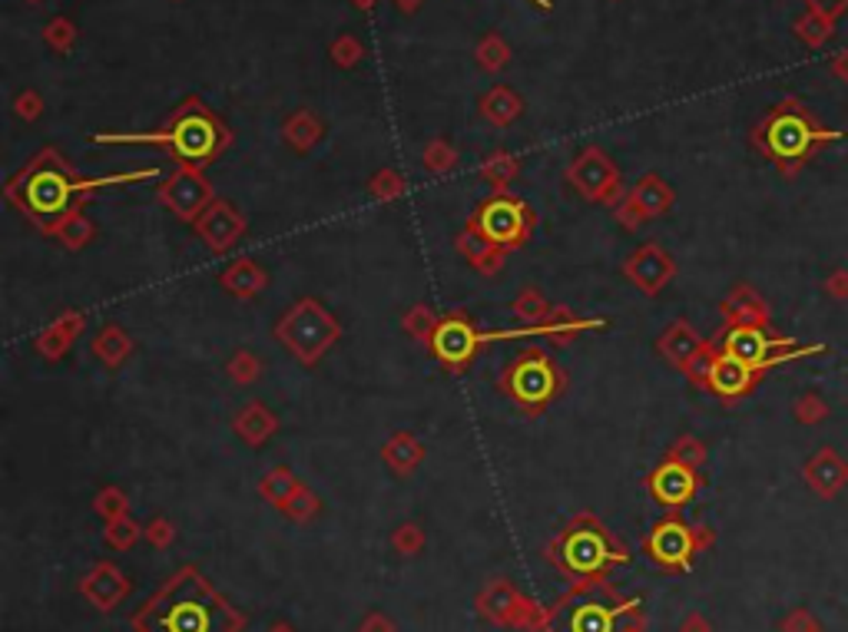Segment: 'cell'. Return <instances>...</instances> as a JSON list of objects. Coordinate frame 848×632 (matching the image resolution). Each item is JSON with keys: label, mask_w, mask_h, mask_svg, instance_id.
<instances>
[{"label": "cell", "mask_w": 848, "mask_h": 632, "mask_svg": "<svg viewBox=\"0 0 848 632\" xmlns=\"http://www.w3.org/2000/svg\"><path fill=\"white\" fill-rule=\"evenodd\" d=\"M531 3H537L541 10H551V0H531Z\"/></svg>", "instance_id": "49"}, {"label": "cell", "mask_w": 848, "mask_h": 632, "mask_svg": "<svg viewBox=\"0 0 848 632\" xmlns=\"http://www.w3.org/2000/svg\"><path fill=\"white\" fill-rule=\"evenodd\" d=\"M703 338L696 335V328L689 325V322H673L659 338H656V351H659V358H666L676 371H686V365L703 351Z\"/></svg>", "instance_id": "19"}, {"label": "cell", "mask_w": 848, "mask_h": 632, "mask_svg": "<svg viewBox=\"0 0 848 632\" xmlns=\"http://www.w3.org/2000/svg\"><path fill=\"white\" fill-rule=\"evenodd\" d=\"M669 457H676V460H683V463H689V467H699L703 457H706V450H703V444H699L696 437H679V440L669 447Z\"/></svg>", "instance_id": "44"}, {"label": "cell", "mask_w": 848, "mask_h": 632, "mask_svg": "<svg viewBox=\"0 0 848 632\" xmlns=\"http://www.w3.org/2000/svg\"><path fill=\"white\" fill-rule=\"evenodd\" d=\"M467 232L487 238L491 245H501L507 252L524 248L537 228V212L514 193H491L481 200L464 222Z\"/></svg>", "instance_id": "7"}, {"label": "cell", "mask_w": 848, "mask_h": 632, "mask_svg": "<svg viewBox=\"0 0 848 632\" xmlns=\"http://www.w3.org/2000/svg\"><path fill=\"white\" fill-rule=\"evenodd\" d=\"M123 580L113 567H97L93 577L87 580V593L100 603V606H113L120 597H123Z\"/></svg>", "instance_id": "31"}, {"label": "cell", "mask_w": 848, "mask_h": 632, "mask_svg": "<svg viewBox=\"0 0 848 632\" xmlns=\"http://www.w3.org/2000/svg\"><path fill=\"white\" fill-rule=\"evenodd\" d=\"M395 547H402L405 553H415V550L422 547V530H418L415 523L398 527V533H395Z\"/></svg>", "instance_id": "45"}, {"label": "cell", "mask_w": 848, "mask_h": 632, "mask_svg": "<svg viewBox=\"0 0 848 632\" xmlns=\"http://www.w3.org/2000/svg\"><path fill=\"white\" fill-rule=\"evenodd\" d=\"M696 483H699L696 467H689V463H683V460H676V457H666V460L646 477L649 493H653L663 507H683L686 500H693Z\"/></svg>", "instance_id": "14"}, {"label": "cell", "mask_w": 848, "mask_h": 632, "mask_svg": "<svg viewBox=\"0 0 848 632\" xmlns=\"http://www.w3.org/2000/svg\"><path fill=\"white\" fill-rule=\"evenodd\" d=\"M554 308H557V305H551L537 285L521 288V295L511 302V312H514V318H517L521 325H541V322H547V318L554 315Z\"/></svg>", "instance_id": "27"}, {"label": "cell", "mask_w": 848, "mask_h": 632, "mask_svg": "<svg viewBox=\"0 0 848 632\" xmlns=\"http://www.w3.org/2000/svg\"><path fill=\"white\" fill-rule=\"evenodd\" d=\"M610 322L607 318H584L564 305L554 308V315L541 325H517V328H497V332H484L477 328L464 312H447L441 315L431 342H427V351L454 375H464L471 368V361L487 348V345H497V342H531V338H541V342H557V345H571L577 335H587V332H604Z\"/></svg>", "instance_id": "2"}, {"label": "cell", "mask_w": 848, "mask_h": 632, "mask_svg": "<svg viewBox=\"0 0 848 632\" xmlns=\"http://www.w3.org/2000/svg\"><path fill=\"white\" fill-rule=\"evenodd\" d=\"M292 520H299V523H305V520H312L319 510H322V503H319V497L309 490V487H299L295 493H292V500L282 507Z\"/></svg>", "instance_id": "40"}, {"label": "cell", "mask_w": 848, "mask_h": 632, "mask_svg": "<svg viewBox=\"0 0 848 632\" xmlns=\"http://www.w3.org/2000/svg\"><path fill=\"white\" fill-rule=\"evenodd\" d=\"M215 200L219 196H215L212 183L206 180L203 166H176L157 186V203L166 212H173L183 225H193Z\"/></svg>", "instance_id": "9"}, {"label": "cell", "mask_w": 848, "mask_h": 632, "mask_svg": "<svg viewBox=\"0 0 848 632\" xmlns=\"http://www.w3.org/2000/svg\"><path fill=\"white\" fill-rule=\"evenodd\" d=\"M422 163L427 173H434V176H447V173L457 166V150H454V146H447L444 140H434L431 146H424Z\"/></svg>", "instance_id": "38"}, {"label": "cell", "mask_w": 848, "mask_h": 632, "mask_svg": "<svg viewBox=\"0 0 848 632\" xmlns=\"http://www.w3.org/2000/svg\"><path fill=\"white\" fill-rule=\"evenodd\" d=\"M279 415L265 405V401H249L235 418H232V430H235V437L245 444V447H252V450H259V447H265L275 434H279Z\"/></svg>", "instance_id": "17"}, {"label": "cell", "mask_w": 848, "mask_h": 632, "mask_svg": "<svg viewBox=\"0 0 848 632\" xmlns=\"http://www.w3.org/2000/svg\"><path fill=\"white\" fill-rule=\"evenodd\" d=\"M170 537H173V530H170V523H166V520H153V523H150V540H153V543L166 547V543H170Z\"/></svg>", "instance_id": "46"}, {"label": "cell", "mask_w": 848, "mask_h": 632, "mask_svg": "<svg viewBox=\"0 0 848 632\" xmlns=\"http://www.w3.org/2000/svg\"><path fill=\"white\" fill-rule=\"evenodd\" d=\"M342 322L315 298V295H302L292 308L282 312V318L275 322L272 335L275 342L302 365V368H319L322 358L339 345L342 338Z\"/></svg>", "instance_id": "6"}, {"label": "cell", "mask_w": 848, "mask_h": 632, "mask_svg": "<svg viewBox=\"0 0 848 632\" xmlns=\"http://www.w3.org/2000/svg\"><path fill=\"white\" fill-rule=\"evenodd\" d=\"M610 212H614V218H617L627 232H636L639 225H646V222H649V218L643 215V210L636 206V200L630 196V190H627V196H624V200H620V203H617Z\"/></svg>", "instance_id": "43"}, {"label": "cell", "mask_w": 848, "mask_h": 632, "mask_svg": "<svg viewBox=\"0 0 848 632\" xmlns=\"http://www.w3.org/2000/svg\"><path fill=\"white\" fill-rule=\"evenodd\" d=\"M17 113H20V116H27V120H33V116L40 113V103H37V96H20V103H17Z\"/></svg>", "instance_id": "47"}, {"label": "cell", "mask_w": 848, "mask_h": 632, "mask_svg": "<svg viewBox=\"0 0 848 632\" xmlns=\"http://www.w3.org/2000/svg\"><path fill=\"white\" fill-rule=\"evenodd\" d=\"M133 351H137L133 335H130L123 325H117V322L100 325V332L90 338V355H93L107 371H120V368L133 358Z\"/></svg>", "instance_id": "18"}, {"label": "cell", "mask_w": 848, "mask_h": 632, "mask_svg": "<svg viewBox=\"0 0 848 632\" xmlns=\"http://www.w3.org/2000/svg\"><path fill=\"white\" fill-rule=\"evenodd\" d=\"M319 140H322V123H315L309 113H299L285 123V143L295 153H309Z\"/></svg>", "instance_id": "34"}, {"label": "cell", "mask_w": 848, "mask_h": 632, "mask_svg": "<svg viewBox=\"0 0 848 632\" xmlns=\"http://www.w3.org/2000/svg\"><path fill=\"white\" fill-rule=\"evenodd\" d=\"M842 473H846V470H842V463H839L832 453H819V457L809 463V480L819 483V487H826V490L839 487Z\"/></svg>", "instance_id": "39"}, {"label": "cell", "mask_w": 848, "mask_h": 632, "mask_svg": "<svg viewBox=\"0 0 848 632\" xmlns=\"http://www.w3.org/2000/svg\"><path fill=\"white\" fill-rule=\"evenodd\" d=\"M723 315H726L733 325H753V328H759V325L766 322V308H763V302L756 298L753 288H736V292L726 298Z\"/></svg>", "instance_id": "26"}, {"label": "cell", "mask_w": 848, "mask_h": 632, "mask_svg": "<svg viewBox=\"0 0 848 632\" xmlns=\"http://www.w3.org/2000/svg\"><path fill=\"white\" fill-rule=\"evenodd\" d=\"M646 550L653 553V560L666 563V567H676V563H686V557L693 553V533L676 523V520H666L659 523L649 540H646Z\"/></svg>", "instance_id": "22"}, {"label": "cell", "mask_w": 848, "mask_h": 632, "mask_svg": "<svg viewBox=\"0 0 848 632\" xmlns=\"http://www.w3.org/2000/svg\"><path fill=\"white\" fill-rule=\"evenodd\" d=\"M369 200H375V203H382V206H388V203H398L405 193H408V180L398 173V170H378L372 180H369Z\"/></svg>", "instance_id": "30"}, {"label": "cell", "mask_w": 848, "mask_h": 632, "mask_svg": "<svg viewBox=\"0 0 848 632\" xmlns=\"http://www.w3.org/2000/svg\"><path fill=\"white\" fill-rule=\"evenodd\" d=\"M193 232H196V238L210 248L212 255H225V252H232L245 238L249 218H245V212L239 210L235 203L215 200L210 210L193 222Z\"/></svg>", "instance_id": "11"}, {"label": "cell", "mask_w": 848, "mask_h": 632, "mask_svg": "<svg viewBox=\"0 0 848 632\" xmlns=\"http://www.w3.org/2000/svg\"><path fill=\"white\" fill-rule=\"evenodd\" d=\"M137 533H140V527H137L130 517H117V520H110V527H107V540H110L113 547H120V550L133 547V543H137Z\"/></svg>", "instance_id": "42"}, {"label": "cell", "mask_w": 848, "mask_h": 632, "mask_svg": "<svg viewBox=\"0 0 848 632\" xmlns=\"http://www.w3.org/2000/svg\"><path fill=\"white\" fill-rule=\"evenodd\" d=\"M427 457L424 440H418L412 430H395L385 444H382V460L395 477H412L422 460Z\"/></svg>", "instance_id": "23"}, {"label": "cell", "mask_w": 848, "mask_h": 632, "mask_svg": "<svg viewBox=\"0 0 848 632\" xmlns=\"http://www.w3.org/2000/svg\"><path fill=\"white\" fill-rule=\"evenodd\" d=\"M484 116L497 126H511L517 116H521V100L511 93V90H494L487 100H484Z\"/></svg>", "instance_id": "35"}, {"label": "cell", "mask_w": 848, "mask_h": 632, "mask_svg": "<svg viewBox=\"0 0 848 632\" xmlns=\"http://www.w3.org/2000/svg\"><path fill=\"white\" fill-rule=\"evenodd\" d=\"M571 632H614V613L597 603L577 606V613L571 620Z\"/></svg>", "instance_id": "36"}, {"label": "cell", "mask_w": 848, "mask_h": 632, "mask_svg": "<svg viewBox=\"0 0 848 632\" xmlns=\"http://www.w3.org/2000/svg\"><path fill=\"white\" fill-rule=\"evenodd\" d=\"M83 332H87V315H83L80 308H67V312H60L43 332L33 335L30 348H33L43 361L57 365V361L67 358V351L77 345V338H80Z\"/></svg>", "instance_id": "13"}, {"label": "cell", "mask_w": 848, "mask_h": 632, "mask_svg": "<svg viewBox=\"0 0 848 632\" xmlns=\"http://www.w3.org/2000/svg\"><path fill=\"white\" fill-rule=\"evenodd\" d=\"M567 183L584 203L604 206V210H614L627 196L617 163L600 146H587L574 156V163L567 166Z\"/></svg>", "instance_id": "8"}, {"label": "cell", "mask_w": 848, "mask_h": 632, "mask_svg": "<svg viewBox=\"0 0 848 632\" xmlns=\"http://www.w3.org/2000/svg\"><path fill=\"white\" fill-rule=\"evenodd\" d=\"M806 130L799 126V123H793V120H783L776 130H773V150L779 153V156H796V153H802V146H806Z\"/></svg>", "instance_id": "37"}, {"label": "cell", "mask_w": 848, "mask_h": 632, "mask_svg": "<svg viewBox=\"0 0 848 632\" xmlns=\"http://www.w3.org/2000/svg\"><path fill=\"white\" fill-rule=\"evenodd\" d=\"M796 415H799L802 421H812V418H819V415H822V408H819L816 401H802V405L796 408Z\"/></svg>", "instance_id": "48"}, {"label": "cell", "mask_w": 848, "mask_h": 632, "mask_svg": "<svg viewBox=\"0 0 848 632\" xmlns=\"http://www.w3.org/2000/svg\"><path fill=\"white\" fill-rule=\"evenodd\" d=\"M454 248L467 258V265H471L477 275H487V278H494V275L504 268L507 255H511L507 248L491 245L487 238H481V235H474V232H467V228H461V232H457Z\"/></svg>", "instance_id": "24"}, {"label": "cell", "mask_w": 848, "mask_h": 632, "mask_svg": "<svg viewBox=\"0 0 848 632\" xmlns=\"http://www.w3.org/2000/svg\"><path fill=\"white\" fill-rule=\"evenodd\" d=\"M779 342H769L759 328L753 325H733L729 335L723 338V355H733L739 358L743 365L749 368H763L773 361V351H776Z\"/></svg>", "instance_id": "16"}, {"label": "cell", "mask_w": 848, "mask_h": 632, "mask_svg": "<svg viewBox=\"0 0 848 632\" xmlns=\"http://www.w3.org/2000/svg\"><path fill=\"white\" fill-rule=\"evenodd\" d=\"M215 282H219V288L225 295H232L239 302H252V298H259L269 288V268L259 258H252V255H239V258H232L219 272Z\"/></svg>", "instance_id": "15"}, {"label": "cell", "mask_w": 848, "mask_h": 632, "mask_svg": "<svg viewBox=\"0 0 848 632\" xmlns=\"http://www.w3.org/2000/svg\"><path fill=\"white\" fill-rule=\"evenodd\" d=\"M299 487H302V483H299V477H295L289 467H282V463H279V467H272V470H265V473H262V480H259V493H262L269 503H275L279 510L292 500V493H295Z\"/></svg>", "instance_id": "29"}, {"label": "cell", "mask_w": 848, "mask_h": 632, "mask_svg": "<svg viewBox=\"0 0 848 632\" xmlns=\"http://www.w3.org/2000/svg\"><path fill=\"white\" fill-rule=\"evenodd\" d=\"M630 196H634L636 206L643 210L646 218H659V215H666V212L673 210V203H676L673 186H669L663 176H656V173L639 176V180H636V186H630Z\"/></svg>", "instance_id": "25"}, {"label": "cell", "mask_w": 848, "mask_h": 632, "mask_svg": "<svg viewBox=\"0 0 848 632\" xmlns=\"http://www.w3.org/2000/svg\"><path fill=\"white\" fill-rule=\"evenodd\" d=\"M262 371H265L262 358H259L255 351H249V348H239V351L229 358V365H225V375H229V381H232V385H239V388H249V385H255V381L262 378Z\"/></svg>", "instance_id": "33"}, {"label": "cell", "mask_w": 848, "mask_h": 632, "mask_svg": "<svg viewBox=\"0 0 848 632\" xmlns=\"http://www.w3.org/2000/svg\"><path fill=\"white\" fill-rule=\"evenodd\" d=\"M140 632H235L242 616H235L193 570H183L150 606L137 616Z\"/></svg>", "instance_id": "4"}, {"label": "cell", "mask_w": 848, "mask_h": 632, "mask_svg": "<svg viewBox=\"0 0 848 632\" xmlns=\"http://www.w3.org/2000/svg\"><path fill=\"white\" fill-rule=\"evenodd\" d=\"M673 275H676V262L656 242H643L624 262V278L634 285L636 292H643L646 298L659 295L673 282Z\"/></svg>", "instance_id": "12"}, {"label": "cell", "mask_w": 848, "mask_h": 632, "mask_svg": "<svg viewBox=\"0 0 848 632\" xmlns=\"http://www.w3.org/2000/svg\"><path fill=\"white\" fill-rule=\"evenodd\" d=\"M753 381H756V368L743 365V361L733 358V355H716V365H713V371H709V385H706V388H709L713 395L733 401V398L746 395V391L753 388Z\"/></svg>", "instance_id": "21"}, {"label": "cell", "mask_w": 848, "mask_h": 632, "mask_svg": "<svg viewBox=\"0 0 848 632\" xmlns=\"http://www.w3.org/2000/svg\"><path fill=\"white\" fill-rule=\"evenodd\" d=\"M40 232L50 235L53 242H60L67 252H80V248H87V245L97 238V225H93V218L83 212V206H73V210H67L63 215H57V218L47 222Z\"/></svg>", "instance_id": "20"}, {"label": "cell", "mask_w": 848, "mask_h": 632, "mask_svg": "<svg viewBox=\"0 0 848 632\" xmlns=\"http://www.w3.org/2000/svg\"><path fill=\"white\" fill-rule=\"evenodd\" d=\"M97 510L107 517V520H117V517H127V493L120 487H107L97 493Z\"/></svg>", "instance_id": "41"}, {"label": "cell", "mask_w": 848, "mask_h": 632, "mask_svg": "<svg viewBox=\"0 0 848 632\" xmlns=\"http://www.w3.org/2000/svg\"><path fill=\"white\" fill-rule=\"evenodd\" d=\"M561 557H564V563H567L571 570H577V573H597V570H604L607 563L624 560V553L614 550L607 530H604L597 520H590V517H581V520L564 533V540H561Z\"/></svg>", "instance_id": "10"}, {"label": "cell", "mask_w": 848, "mask_h": 632, "mask_svg": "<svg viewBox=\"0 0 848 632\" xmlns=\"http://www.w3.org/2000/svg\"><path fill=\"white\" fill-rule=\"evenodd\" d=\"M147 180H163L160 170L147 166V170H130V173H107V176H83L77 173L60 150L47 146L40 150L17 176L7 180L3 186V200L20 212L23 218H30L37 228H43L47 222H53L57 215H63L73 206H83L93 193L100 190H113V186H133V183H147Z\"/></svg>", "instance_id": "1"}, {"label": "cell", "mask_w": 848, "mask_h": 632, "mask_svg": "<svg viewBox=\"0 0 848 632\" xmlns=\"http://www.w3.org/2000/svg\"><path fill=\"white\" fill-rule=\"evenodd\" d=\"M497 388L511 398V405L527 415V418H541L557 398H564L567 391V375L564 368L551 358L547 348H524L517 351L501 378H497Z\"/></svg>", "instance_id": "5"}, {"label": "cell", "mask_w": 848, "mask_h": 632, "mask_svg": "<svg viewBox=\"0 0 848 632\" xmlns=\"http://www.w3.org/2000/svg\"><path fill=\"white\" fill-rule=\"evenodd\" d=\"M100 146H160L166 150L176 166H210L229 146V126L212 113L200 96L180 103L166 126L147 133H93Z\"/></svg>", "instance_id": "3"}, {"label": "cell", "mask_w": 848, "mask_h": 632, "mask_svg": "<svg viewBox=\"0 0 848 632\" xmlns=\"http://www.w3.org/2000/svg\"><path fill=\"white\" fill-rule=\"evenodd\" d=\"M437 322H441V315L431 308V305H412L408 312H405V318H402V328H405V335L412 338V342H418L427 348V342H431V335H434V328H437Z\"/></svg>", "instance_id": "32"}, {"label": "cell", "mask_w": 848, "mask_h": 632, "mask_svg": "<svg viewBox=\"0 0 848 632\" xmlns=\"http://www.w3.org/2000/svg\"><path fill=\"white\" fill-rule=\"evenodd\" d=\"M477 173H481V180L494 190V193H507V186L517 180V173H521V163H517V156H511V153H491L481 166H477Z\"/></svg>", "instance_id": "28"}]
</instances>
